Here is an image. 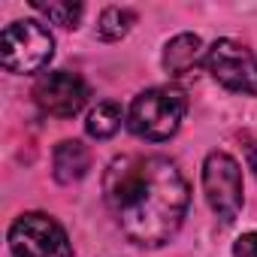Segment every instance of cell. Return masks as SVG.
Masks as SVG:
<instances>
[{"mask_svg":"<svg viewBox=\"0 0 257 257\" xmlns=\"http://www.w3.org/2000/svg\"><path fill=\"white\" fill-rule=\"evenodd\" d=\"M34 10L43 13L52 25H61V28H79L82 16H85V7L82 4H73V0H49V4H43V0H34Z\"/></svg>","mask_w":257,"mask_h":257,"instance_id":"7c38bea8","label":"cell"},{"mask_svg":"<svg viewBox=\"0 0 257 257\" xmlns=\"http://www.w3.org/2000/svg\"><path fill=\"white\" fill-rule=\"evenodd\" d=\"M188 115V97L185 91L173 85H158L143 91L131 109H127V127L146 143H167L179 134V127Z\"/></svg>","mask_w":257,"mask_h":257,"instance_id":"7a4b0ae2","label":"cell"},{"mask_svg":"<svg viewBox=\"0 0 257 257\" xmlns=\"http://www.w3.org/2000/svg\"><path fill=\"white\" fill-rule=\"evenodd\" d=\"M203 194L215 218L221 224H233L245 203L239 161L230 158L227 152H212L203 164Z\"/></svg>","mask_w":257,"mask_h":257,"instance_id":"5b68a950","label":"cell"},{"mask_svg":"<svg viewBox=\"0 0 257 257\" xmlns=\"http://www.w3.org/2000/svg\"><path fill=\"white\" fill-rule=\"evenodd\" d=\"M248 164H251V170H254V176H257V143L248 146Z\"/></svg>","mask_w":257,"mask_h":257,"instance_id":"5bb4252c","label":"cell"},{"mask_svg":"<svg viewBox=\"0 0 257 257\" xmlns=\"http://www.w3.org/2000/svg\"><path fill=\"white\" fill-rule=\"evenodd\" d=\"M103 200L115 227L140 248H164L185 224L191 188L164 155H118L103 173Z\"/></svg>","mask_w":257,"mask_h":257,"instance_id":"6da1fadb","label":"cell"},{"mask_svg":"<svg viewBox=\"0 0 257 257\" xmlns=\"http://www.w3.org/2000/svg\"><path fill=\"white\" fill-rule=\"evenodd\" d=\"M206 70L227 91L257 97V55L248 46H242L236 40L212 43L206 52Z\"/></svg>","mask_w":257,"mask_h":257,"instance_id":"8992f818","label":"cell"},{"mask_svg":"<svg viewBox=\"0 0 257 257\" xmlns=\"http://www.w3.org/2000/svg\"><path fill=\"white\" fill-rule=\"evenodd\" d=\"M52 170H55V179L61 185H73V182L85 179V173L91 170V152H88V146L79 143V140L58 143V149L52 155Z\"/></svg>","mask_w":257,"mask_h":257,"instance_id":"9c48e42d","label":"cell"},{"mask_svg":"<svg viewBox=\"0 0 257 257\" xmlns=\"http://www.w3.org/2000/svg\"><path fill=\"white\" fill-rule=\"evenodd\" d=\"M121 124H124L121 106L112 103V100H103V103H97V106L88 112L85 131H88V137H94V140H112V137L121 131Z\"/></svg>","mask_w":257,"mask_h":257,"instance_id":"30bf717a","label":"cell"},{"mask_svg":"<svg viewBox=\"0 0 257 257\" xmlns=\"http://www.w3.org/2000/svg\"><path fill=\"white\" fill-rule=\"evenodd\" d=\"M233 257H257V230H248L233 242Z\"/></svg>","mask_w":257,"mask_h":257,"instance_id":"4fadbf2b","label":"cell"},{"mask_svg":"<svg viewBox=\"0 0 257 257\" xmlns=\"http://www.w3.org/2000/svg\"><path fill=\"white\" fill-rule=\"evenodd\" d=\"M13 257H73L67 230L46 212H25L10 227Z\"/></svg>","mask_w":257,"mask_h":257,"instance_id":"277c9868","label":"cell"},{"mask_svg":"<svg viewBox=\"0 0 257 257\" xmlns=\"http://www.w3.org/2000/svg\"><path fill=\"white\" fill-rule=\"evenodd\" d=\"M55 55V37L49 34L46 25L25 19L13 22L0 34V64L10 73H40Z\"/></svg>","mask_w":257,"mask_h":257,"instance_id":"3957f363","label":"cell"},{"mask_svg":"<svg viewBox=\"0 0 257 257\" xmlns=\"http://www.w3.org/2000/svg\"><path fill=\"white\" fill-rule=\"evenodd\" d=\"M88 97H91L88 82L79 73H70V70H52V73L40 76L37 85H34L37 106L46 115H55V118H73V115H79L85 109Z\"/></svg>","mask_w":257,"mask_h":257,"instance_id":"52a82bcc","label":"cell"},{"mask_svg":"<svg viewBox=\"0 0 257 257\" xmlns=\"http://www.w3.org/2000/svg\"><path fill=\"white\" fill-rule=\"evenodd\" d=\"M137 25V13L127 10V7H106L100 13V22H97V37L106 40V43H118L124 40L127 34L134 31Z\"/></svg>","mask_w":257,"mask_h":257,"instance_id":"8fae6325","label":"cell"},{"mask_svg":"<svg viewBox=\"0 0 257 257\" xmlns=\"http://www.w3.org/2000/svg\"><path fill=\"white\" fill-rule=\"evenodd\" d=\"M206 46L197 34H179L164 46V70L170 76H188L200 61L206 64Z\"/></svg>","mask_w":257,"mask_h":257,"instance_id":"ba28073f","label":"cell"}]
</instances>
